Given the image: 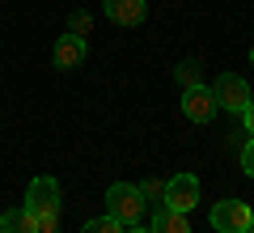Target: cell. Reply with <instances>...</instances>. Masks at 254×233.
<instances>
[{"instance_id":"cell-1","label":"cell","mask_w":254,"mask_h":233,"mask_svg":"<svg viewBox=\"0 0 254 233\" xmlns=\"http://www.w3.org/2000/svg\"><path fill=\"white\" fill-rule=\"evenodd\" d=\"M106 212L115 216L119 225H140L144 221V199H140V187H131V182H110L106 191Z\"/></svg>"},{"instance_id":"cell-2","label":"cell","mask_w":254,"mask_h":233,"mask_svg":"<svg viewBox=\"0 0 254 233\" xmlns=\"http://www.w3.org/2000/svg\"><path fill=\"white\" fill-rule=\"evenodd\" d=\"M254 225V212L246 199H220L212 204V229L216 233H246Z\"/></svg>"},{"instance_id":"cell-3","label":"cell","mask_w":254,"mask_h":233,"mask_svg":"<svg viewBox=\"0 0 254 233\" xmlns=\"http://www.w3.org/2000/svg\"><path fill=\"white\" fill-rule=\"evenodd\" d=\"M195 204H199V178H195V174H174V178L165 182L161 208H170V212H190Z\"/></svg>"},{"instance_id":"cell-4","label":"cell","mask_w":254,"mask_h":233,"mask_svg":"<svg viewBox=\"0 0 254 233\" xmlns=\"http://www.w3.org/2000/svg\"><path fill=\"white\" fill-rule=\"evenodd\" d=\"M220 110L216 93L208 89V85H190V89H182V115L190 119V123H212V115Z\"/></svg>"},{"instance_id":"cell-5","label":"cell","mask_w":254,"mask_h":233,"mask_svg":"<svg viewBox=\"0 0 254 233\" xmlns=\"http://www.w3.org/2000/svg\"><path fill=\"white\" fill-rule=\"evenodd\" d=\"M216 102L225 110H233V115H242L246 110V102H250V85L242 81V77H237V72H225V77H216Z\"/></svg>"},{"instance_id":"cell-6","label":"cell","mask_w":254,"mask_h":233,"mask_svg":"<svg viewBox=\"0 0 254 233\" xmlns=\"http://www.w3.org/2000/svg\"><path fill=\"white\" fill-rule=\"evenodd\" d=\"M85 55H89V47H85V38L81 34H60L55 38V47H51V64L55 68H81L85 64Z\"/></svg>"},{"instance_id":"cell-7","label":"cell","mask_w":254,"mask_h":233,"mask_svg":"<svg viewBox=\"0 0 254 233\" xmlns=\"http://www.w3.org/2000/svg\"><path fill=\"white\" fill-rule=\"evenodd\" d=\"M26 208L34 216L60 212V182H55V178H34V182H30V191H26Z\"/></svg>"},{"instance_id":"cell-8","label":"cell","mask_w":254,"mask_h":233,"mask_svg":"<svg viewBox=\"0 0 254 233\" xmlns=\"http://www.w3.org/2000/svg\"><path fill=\"white\" fill-rule=\"evenodd\" d=\"M106 17L115 26H140L148 17V0H106Z\"/></svg>"},{"instance_id":"cell-9","label":"cell","mask_w":254,"mask_h":233,"mask_svg":"<svg viewBox=\"0 0 254 233\" xmlns=\"http://www.w3.org/2000/svg\"><path fill=\"white\" fill-rule=\"evenodd\" d=\"M0 229H4V233H38V216L21 204V208H13V212L0 216Z\"/></svg>"},{"instance_id":"cell-10","label":"cell","mask_w":254,"mask_h":233,"mask_svg":"<svg viewBox=\"0 0 254 233\" xmlns=\"http://www.w3.org/2000/svg\"><path fill=\"white\" fill-rule=\"evenodd\" d=\"M153 233H190V225H187V212H170V208H157V216H153V225H148Z\"/></svg>"},{"instance_id":"cell-11","label":"cell","mask_w":254,"mask_h":233,"mask_svg":"<svg viewBox=\"0 0 254 233\" xmlns=\"http://www.w3.org/2000/svg\"><path fill=\"white\" fill-rule=\"evenodd\" d=\"M174 81H178L182 89H190V85H199V64H195V60H182L178 68H174Z\"/></svg>"},{"instance_id":"cell-12","label":"cell","mask_w":254,"mask_h":233,"mask_svg":"<svg viewBox=\"0 0 254 233\" xmlns=\"http://www.w3.org/2000/svg\"><path fill=\"white\" fill-rule=\"evenodd\" d=\"M81 233H127V225H119L115 216L106 212V216H98V221H89V225H85Z\"/></svg>"},{"instance_id":"cell-13","label":"cell","mask_w":254,"mask_h":233,"mask_svg":"<svg viewBox=\"0 0 254 233\" xmlns=\"http://www.w3.org/2000/svg\"><path fill=\"white\" fill-rule=\"evenodd\" d=\"M140 199H153V204L161 208V199H165V182H144V187H140Z\"/></svg>"},{"instance_id":"cell-14","label":"cell","mask_w":254,"mask_h":233,"mask_svg":"<svg viewBox=\"0 0 254 233\" xmlns=\"http://www.w3.org/2000/svg\"><path fill=\"white\" fill-rule=\"evenodd\" d=\"M38 233H60V212H43L38 216Z\"/></svg>"},{"instance_id":"cell-15","label":"cell","mask_w":254,"mask_h":233,"mask_svg":"<svg viewBox=\"0 0 254 233\" xmlns=\"http://www.w3.org/2000/svg\"><path fill=\"white\" fill-rule=\"evenodd\" d=\"M242 170L254 178V140H246V149H242Z\"/></svg>"},{"instance_id":"cell-16","label":"cell","mask_w":254,"mask_h":233,"mask_svg":"<svg viewBox=\"0 0 254 233\" xmlns=\"http://www.w3.org/2000/svg\"><path fill=\"white\" fill-rule=\"evenodd\" d=\"M89 30V13H72V34H85Z\"/></svg>"},{"instance_id":"cell-17","label":"cell","mask_w":254,"mask_h":233,"mask_svg":"<svg viewBox=\"0 0 254 233\" xmlns=\"http://www.w3.org/2000/svg\"><path fill=\"white\" fill-rule=\"evenodd\" d=\"M242 115H246V127H250V136H254V98L246 102V110H242Z\"/></svg>"},{"instance_id":"cell-18","label":"cell","mask_w":254,"mask_h":233,"mask_svg":"<svg viewBox=\"0 0 254 233\" xmlns=\"http://www.w3.org/2000/svg\"><path fill=\"white\" fill-rule=\"evenodd\" d=\"M127 233H153V229H144V225H131V229H127Z\"/></svg>"},{"instance_id":"cell-19","label":"cell","mask_w":254,"mask_h":233,"mask_svg":"<svg viewBox=\"0 0 254 233\" xmlns=\"http://www.w3.org/2000/svg\"><path fill=\"white\" fill-rule=\"evenodd\" d=\"M250 64H254V47H250Z\"/></svg>"},{"instance_id":"cell-20","label":"cell","mask_w":254,"mask_h":233,"mask_svg":"<svg viewBox=\"0 0 254 233\" xmlns=\"http://www.w3.org/2000/svg\"><path fill=\"white\" fill-rule=\"evenodd\" d=\"M246 233H254V225H250V229H246Z\"/></svg>"},{"instance_id":"cell-21","label":"cell","mask_w":254,"mask_h":233,"mask_svg":"<svg viewBox=\"0 0 254 233\" xmlns=\"http://www.w3.org/2000/svg\"><path fill=\"white\" fill-rule=\"evenodd\" d=\"M0 233H4V229H0Z\"/></svg>"}]
</instances>
